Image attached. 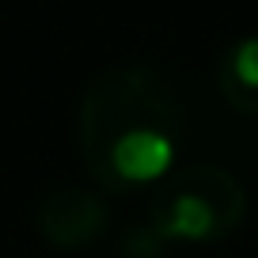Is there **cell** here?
<instances>
[{"mask_svg":"<svg viewBox=\"0 0 258 258\" xmlns=\"http://www.w3.org/2000/svg\"><path fill=\"white\" fill-rule=\"evenodd\" d=\"M84 171L106 194H137L175 171L182 99L148 64H114L84 88L76 110Z\"/></svg>","mask_w":258,"mask_h":258,"instance_id":"cell-1","label":"cell"},{"mask_svg":"<svg viewBox=\"0 0 258 258\" xmlns=\"http://www.w3.org/2000/svg\"><path fill=\"white\" fill-rule=\"evenodd\" d=\"M247 217V190L232 171L217 163L175 167L152 194L148 228L163 243H224Z\"/></svg>","mask_w":258,"mask_h":258,"instance_id":"cell-2","label":"cell"},{"mask_svg":"<svg viewBox=\"0 0 258 258\" xmlns=\"http://www.w3.org/2000/svg\"><path fill=\"white\" fill-rule=\"evenodd\" d=\"M34 228L53 250H84L110 228V209L91 186L64 182L38 202Z\"/></svg>","mask_w":258,"mask_h":258,"instance_id":"cell-3","label":"cell"},{"mask_svg":"<svg viewBox=\"0 0 258 258\" xmlns=\"http://www.w3.org/2000/svg\"><path fill=\"white\" fill-rule=\"evenodd\" d=\"M217 88L232 110L258 118V34L239 38L217 61Z\"/></svg>","mask_w":258,"mask_h":258,"instance_id":"cell-4","label":"cell"}]
</instances>
